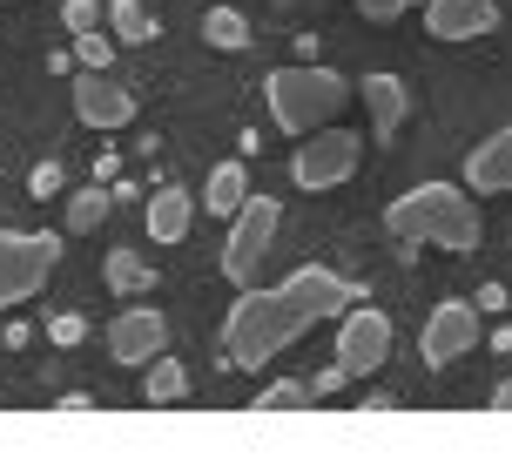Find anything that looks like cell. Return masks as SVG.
I'll return each instance as SVG.
<instances>
[{"instance_id":"cell-12","label":"cell","mask_w":512,"mask_h":472,"mask_svg":"<svg viewBox=\"0 0 512 472\" xmlns=\"http://www.w3.org/2000/svg\"><path fill=\"white\" fill-rule=\"evenodd\" d=\"M465 183L479 189V196H506L512 189V129L486 135V142L465 156Z\"/></svg>"},{"instance_id":"cell-21","label":"cell","mask_w":512,"mask_h":472,"mask_svg":"<svg viewBox=\"0 0 512 472\" xmlns=\"http://www.w3.org/2000/svg\"><path fill=\"white\" fill-rule=\"evenodd\" d=\"M304 405H310V385H290V378H277V385H263V392H256L250 412H304Z\"/></svg>"},{"instance_id":"cell-1","label":"cell","mask_w":512,"mask_h":472,"mask_svg":"<svg viewBox=\"0 0 512 472\" xmlns=\"http://www.w3.org/2000/svg\"><path fill=\"white\" fill-rule=\"evenodd\" d=\"M351 297H358V290L344 284L337 270H317V263L290 270L277 290L243 284V297H236L230 317H223V365L230 371H263L277 351H290L310 324H324L331 311H344Z\"/></svg>"},{"instance_id":"cell-11","label":"cell","mask_w":512,"mask_h":472,"mask_svg":"<svg viewBox=\"0 0 512 472\" xmlns=\"http://www.w3.org/2000/svg\"><path fill=\"white\" fill-rule=\"evenodd\" d=\"M499 21V0H425V34L438 41H479Z\"/></svg>"},{"instance_id":"cell-5","label":"cell","mask_w":512,"mask_h":472,"mask_svg":"<svg viewBox=\"0 0 512 472\" xmlns=\"http://www.w3.org/2000/svg\"><path fill=\"white\" fill-rule=\"evenodd\" d=\"M277 203L270 196H243V210L230 216V236H223V277H230L236 290L256 284V270H263V257H270V243H277Z\"/></svg>"},{"instance_id":"cell-17","label":"cell","mask_w":512,"mask_h":472,"mask_svg":"<svg viewBox=\"0 0 512 472\" xmlns=\"http://www.w3.org/2000/svg\"><path fill=\"white\" fill-rule=\"evenodd\" d=\"M108 216H115V189H75V196H68V230L75 236H88V230H102Z\"/></svg>"},{"instance_id":"cell-3","label":"cell","mask_w":512,"mask_h":472,"mask_svg":"<svg viewBox=\"0 0 512 472\" xmlns=\"http://www.w3.org/2000/svg\"><path fill=\"white\" fill-rule=\"evenodd\" d=\"M263 102H270L283 135H310V129H324V122L344 115L351 81L331 75V68H317V61H297V68H277V75L263 81Z\"/></svg>"},{"instance_id":"cell-29","label":"cell","mask_w":512,"mask_h":472,"mask_svg":"<svg viewBox=\"0 0 512 472\" xmlns=\"http://www.w3.org/2000/svg\"><path fill=\"white\" fill-rule=\"evenodd\" d=\"M492 412H512V378L499 385V392H492Z\"/></svg>"},{"instance_id":"cell-13","label":"cell","mask_w":512,"mask_h":472,"mask_svg":"<svg viewBox=\"0 0 512 472\" xmlns=\"http://www.w3.org/2000/svg\"><path fill=\"white\" fill-rule=\"evenodd\" d=\"M189 223H196V196H189V189H155L149 196V236L155 243H182V236H189Z\"/></svg>"},{"instance_id":"cell-26","label":"cell","mask_w":512,"mask_h":472,"mask_svg":"<svg viewBox=\"0 0 512 472\" xmlns=\"http://www.w3.org/2000/svg\"><path fill=\"white\" fill-rule=\"evenodd\" d=\"M405 7H418V0H358V14H364V21H398Z\"/></svg>"},{"instance_id":"cell-10","label":"cell","mask_w":512,"mask_h":472,"mask_svg":"<svg viewBox=\"0 0 512 472\" xmlns=\"http://www.w3.org/2000/svg\"><path fill=\"white\" fill-rule=\"evenodd\" d=\"M108 351H115V365H149L155 351H169V317L149 311V304L122 311L115 331H108Z\"/></svg>"},{"instance_id":"cell-18","label":"cell","mask_w":512,"mask_h":472,"mask_svg":"<svg viewBox=\"0 0 512 472\" xmlns=\"http://www.w3.org/2000/svg\"><path fill=\"white\" fill-rule=\"evenodd\" d=\"M203 41H209V48H223V54H243V48H250V21H243L236 7H209Z\"/></svg>"},{"instance_id":"cell-14","label":"cell","mask_w":512,"mask_h":472,"mask_svg":"<svg viewBox=\"0 0 512 472\" xmlns=\"http://www.w3.org/2000/svg\"><path fill=\"white\" fill-rule=\"evenodd\" d=\"M243 196H250V169H243V162H216L209 183H203V210L209 216H236Z\"/></svg>"},{"instance_id":"cell-8","label":"cell","mask_w":512,"mask_h":472,"mask_svg":"<svg viewBox=\"0 0 512 472\" xmlns=\"http://www.w3.org/2000/svg\"><path fill=\"white\" fill-rule=\"evenodd\" d=\"M384 358H391V317L384 311H351L344 331H337V365H344V378H371Z\"/></svg>"},{"instance_id":"cell-4","label":"cell","mask_w":512,"mask_h":472,"mask_svg":"<svg viewBox=\"0 0 512 472\" xmlns=\"http://www.w3.org/2000/svg\"><path fill=\"white\" fill-rule=\"evenodd\" d=\"M61 263V236L48 230H0V304H27L41 297Z\"/></svg>"},{"instance_id":"cell-16","label":"cell","mask_w":512,"mask_h":472,"mask_svg":"<svg viewBox=\"0 0 512 472\" xmlns=\"http://www.w3.org/2000/svg\"><path fill=\"white\" fill-rule=\"evenodd\" d=\"M108 41L115 48H142V41H155V21H149V7L142 0H108Z\"/></svg>"},{"instance_id":"cell-25","label":"cell","mask_w":512,"mask_h":472,"mask_svg":"<svg viewBox=\"0 0 512 472\" xmlns=\"http://www.w3.org/2000/svg\"><path fill=\"white\" fill-rule=\"evenodd\" d=\"M344 385H351V378H344V365H324L317 378H310V398H337Z\"/></svg>"},{"instance_id":"cell-9","label":"cell","mask_w":512,"mask_h":472,"mask_svg":"<svg viewBox=\"0 0 512 472\" xmlns=\"http://www.w3.org/2000/svg\"><path fill=\"white\" fill-rule=\"evenodd\" d=\"M75 115L88 129H122V122H135V95L108 68H81L75 75Z\"/></svg>"},{"instance_id":"cell-22","label":"cell","mask_w":512,"mask_h":472,"mask_svg":"<svg viewBox=\"0 0 512 472\" xmlns=\"http://www.w3.org/2000/svg\"><path fill=\"white\" fill-rule=\"evenodd\" d=\"M75 61H81V68H115V41L88 27V34H75Z\"/></svg>"},{"instance_id":"cell-28","label":"cell","mask_w":512,"mask_h":472,"mask_svg":"<svg viewBox=\"0 0 512 472\" xmlns=\"http://www.w3.org/2000/svg\"><path fill=\"white\" fill-rule=\"evenodd\" d=\"M472 304H479V311H506V290H499V284H486L479 297H472Z\"/></svg>"},{"instance_id":"cell-24","label":"cell","mask_w":512,"mask_h":472,"mask_svg":"<svg viewBox=\"0 0 512 472\" xmlns=\"http://www.w3.org/2000/svg\"><path fill=\"white\" fill-rule=\"evenodd\" d=\"M27 189H34V196H61V162H34Z\"/></svg>"},{"instance_id":"cell-19","label":"cell","mask_w":512,"mask_h":472,"mask_svg":"<svg viewBox=\"0 0 512 472\" xmlns=\"http://www.w3.org/2000/svg\"><path fill=\"white\" fill-rule=\"evenodd\" d=\"M102 277H108V290H149L155 284V270L142 257H135V250H122V243H115V250H108V263H102Z\"/></svg>"},{"instance_id":"cell-15","label":"cell","mask_w":512,"mask_h":472,"mask_svg":"<svg viewBox=\"0 0 512 472\" xmlns=\"http://www.w3.org/2000/svg\"><path fill=\"white\" fill-rule=\"evenodd\" d=\"M364 108H371V122H378V135H391L398 122H405V81L398 75H364Z\"/></svg>"},{"instance_id":"cell-7","label":"cell","mask_w":512,"mask_h":472,"mask_svg":"<svg viewBox=\"0 0 512 472\" xmlns=\"http://www.w3.org/2000/svg\"><path fill=\"white\" fill-rule=\"evenodd\" d=\"M479 344V304L465 297V304H438L432 317H425V331H418V358L425 365H452V358H465Z\"/></svg>"},{"instance_id":"cell-23","label":"cell","mask_w":512,"mask_h":472,"mask_svg":"<svg viewBox=\"0 0 512 472\" xmlns=\"http://www.w3.org/2000/svg\"><path fill=\"white\" fill-rule=\"evenodd\" d=\"M61 27H68V34H88V27H102V7H95V0H68V7H61Z\"/></svg>"},{"instance_id":"cell-27","label":"cell","mask_w":512,"mask_h":472,"mask_svg":"<svg viewBox=\"0 0 512 472\" xmlns=\"http://www.w3.org/2000/svg\"><path fill=\"white\" fill-rule=\"evenodd\" d=\"M81 331H88V324H81L75 311H68V317H54V324H48V338H54V344H81Z\"/></svg>"},{"instance_id":"cell-2","label":"cell","mask_w":512,"mask_h":472,"mask_svg":"<svg viewBox=\"0 0 512 472\" xmlns=\"http://www.w3.org/2000/svg\"><path fill=\"white\" fill-rule=\"evenodd\" d=\"M384 230L398 236V243H438V250L465 257V250H479L486 223L472 210V196H459L452 183H418L384 210Z\"/></svg>"},{"instance_id":"cell-20","label":"cell","mask_w":512,"mask_h":472,"mask_svg":"<svg viewBox=\"0 0 512 472\" xmlns=\"http://www.w3.org/2000/svg\"><path fill=\"white\" fill-rule=\"evenodd\" d=\"M182 392H189V371H182L176 358L155 351V358H149V405H176Z\"/></svg>"},{"instance_id":"cell-6","label":"cell","mask_w":512,"mask_h":472,"mask_svg":"<svg viewBox=\"0 0 512 472\" xmlns=\"http://www.w3.org/2000/svg\"><path fill=\"white\" fill-rule=\"evenodd\" d=\"M358 135L337 129V122H324V129H310L304 142H297V189H337L351 169H358Z\"/></svg>"}]
</instances>
